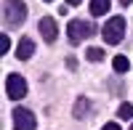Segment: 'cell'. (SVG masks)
Segmentation results:
<instances>
[{
	"instance_id": "1",
	"label": "cell",
	"mask_w": 133,
	"mask_h": 130,
	"mask_svg": "<svg viewBox=\"0 0 133 130\" xmlns=\"http://www.w3.org/2000/svg\"><path fill=\"white\" fill-rule=\"evenodd\" d=\"M24 19H27L24 0H3V21H5V27H19Z\"/></svg>"
},
{
	"instance_id": "2",
	"label": "cell",
	"mask_w": 133,
	"mask_h": 130,
	"mask_svg": "<svg viewBox=\"0 0 133 130\" xmlns=\"http://www.w3.org/2000/svg\"><path fill=\"white\" fill-rule=\"evenodd\" d=\"M101 35H104V42H107V45H120V40H123V35H125V19H123V16H112V19L104 24Z\"/></svg>"
},
{
	"instance_id": "3",
	"label": "cell",
	"mask_w": 133,
	"mask_h": 130,
	"mask_svg": "<svg viewBox=\"0 0 133 130\" xmlns=\"http://www.w3.org/2000/svg\"><path fill=\"white\" fill-rule=\"evenodd\" d=\"M66 35H69V42H83L85 37H91L93 35V27L91 24H85L83 19H75V21H69V24H66Z\"/></svg>"
},
{
	"instance_id": "4",
	"label": "cell",
	"mask_w": 133,
	"mask_h": 130,
	"mask_svg": "<svg viewBox=\"0 0 133 130\" xmlns=\"http://www.w3.org/2000/svg\"><path fill=\"white\" fill-rule=\"evenodd\" d=\"M5 93H8L11 101L24 98V96H27V80L21 77V74H8V80H5Z\"/></svg>"
},
{
	"instance_id": "5",
	"label": "cell",
	"mask_w": 133,
	"mask_h": 130,
	"mask_svg": "<svg viewBox=\"0 0 133 130\" xmlns=\"http://www.w3.org/2000/svg\"><path fill=\"white\" fill-rule=\"evenodd\" d=\"M14 127L16 130H35L37 120L29 109H14Z\"/></svg>"
},
{
	"instance_id": "6",
	"label": "cell",
	"mask_w": 133,
	"mask_h": 130,
	"mask_svg": "<svg viewBox=\"0 0 133 130\" xmlns=\"http://www.w3.org/2000/svg\"><path fill=\"white\" fill-rule=\"evenodd\" d=\"M37 27H40V35H43V40H45V42H53V40L59 37V27H56V21H53L51 16L40 19Z\"/></svg>"
},
{
	"instance_id": "7",
	"label": "cell",
	"mask_w": 133,
	"mask_h": 130,
	"mask_svg": "<svg viewBox=\"0 0 133 130\" xmlns=\"http://www.w3.org/2000/svg\"><path fill=\"white\" fill-rule=\"evenodd\" d=\"M32 53H35V42H32L29 37H24V40L19 42V48H16V56L24 61V59H29V56H32Z\"/></svg>"
},
{
	"instance_id": "8",
	"label": "cell",
	"mask_w": 133,
	"mask_h": 130,
	"mask_svg": "<svg viewBox=\"0 0 133 130\" xmlns=\"http://www.w3.org/2000/svg\"><path fill=\"white\" fill-rule=\"evenodd\" d=\"M88 112H91V101L80 96V98L75 101V117H77V120H85V117H88Z\"/></svg>"
},
{
	"instance_id": "9",
	"label": "cell",
	"mask_w": 133,
	"mask_h": 130,
	"mask_svg": "<svg viewBox=\"0 0 133 130\" xmlns=\"http://www.w3.org/2000/svg\"><path fill=\"white\" fill-rule=\"evenodd\" d=\"M109 5H112L109 0H91V13L93 16H104L109 11Z\"/></svg>"
},
{
	"instance_id": "10",
	"label": "cell",
	"mask_w": 133,
	"mask_h": 130,
	"mask_svg": "<svg viewBox=\"0 0 133 130\" xmlns=\"http://www.w3.org/2000/svg\"><path fill=\"white\" fill-rule=\"evenodd\" d=\"M112 67H115L117 74H125V72L130 69V61H128V56H115V59H112Z\"/></svg>"
},
{
	"instance_id": "11",
	"label": "cell",
	"mask_w": 133,
	"mask_h": 130,
	"mask_svg": "<svg viewBox=\"0 0 133 130\" xmlns=\"http://www.w3.org/2000/svg\"><path fill=\"white\" fill-rule=\"evenodd\" d=\"M117 114H120V120H133V106H130L128 101H125V104H120Z\"/></svg>"
},
{
	"instance_id": "12",
	"label": "cell",
	"mask_w": 133,
	"mask_h": 130,
	"mask_svg": "<svg viewBox=\"0 0 133 130\" xmlns=\"http://www.w3.org/2000/svg\"><path fill=\"white\" fill-rule=\"evenodd\" d=\"M85 56L91 59V61H101V59H104V50H101V48H88Z\"/></svg>"
},
{
	"instance_id": "13",
	"label": "cell",
	"mask_w": 133,
	"mask_h": 130,
	"mask_svg": "<svg viewBox=\"0 0 133 130\" xmlns=\"http://www.w3.org/2000/svg\"><path fill=\"white\" fill-rule=\"evenodd\" d=\"M8 48H11V40H8V35H0V53H8Z\"/></svg>"
},
{
	"instance_id": "14",
	"label": "cell",
	"mask_w": 133,
	"mask_h": 130,
	"mask_svg": "<svg viewBox=\"0 0 133 130\" xmlns=\"http://www.w3.org/2000/svg\"><path fill=\"white\" fill-rule=\"evenodd\" d=\"M101 130H120V125H117V122H107Z\"/></svg>"
},
{
	"instance_id": "15",
	"label": "cell",
	"mask_w": 133,
	"mask_h": 130,
	"mask_svg": "<svg viewBox=\"0 0 133 130\" xmlns=\"http://www.w3.org/2000/svg\"><path fill=\"white\" fill-rule=\"evenodd\" d=\"M66 3H69V5H80V0H66Z\"/></svg>"
},
{
	"instance_id": "16",
	"label": "cell",
	"mask_w": 133,
	"mask_h": 130,
	"mask_svg": "<svg viewBox=\"0 0 133 130\" xmlns=\"http://www.w3.org/2000/svg\"><path fill=\"white\" fill-rule=\"evenodd\" d=\"M130 3H133V0H123V5H130Z\"/></svg>"
},
{
	"instance_id": "17",
	"label": "cell",
	"mask_w": 133,
	"mask_h": 130,
	"mask_svg": "<svg viewBox=\"0 0 133 130\" xmlns=\"http://www.w3.org/2000/svg\"><path fill=\"white\" fill-rule=\"evenodd\" d=\"M45 3H53V0H45Z\"/></svg>"
},
{
	"instance_id": "18",
	"label": "cell",
	"mask_w": 133,
	"mask_h": 130,
	"mask_svg": "<svg viewBox=\"0 0 133 130\" xmlns=\"http://www.w3.org/2000/svg\"><path fill=\"white\" fill-rule=\"evenodd\" d=\"M130 130H133V125H130Z\"/></svg>"
}]
</instances>
